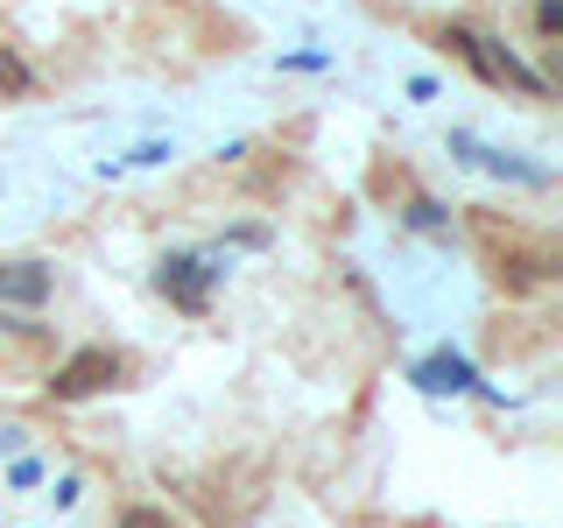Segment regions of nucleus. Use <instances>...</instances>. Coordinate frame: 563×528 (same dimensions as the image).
Segmentation results:
<instances>
[{
  "mask_svg": "<svg viewBox=\"0 0 563 528\" xmlns=\"http://www.w3.org/2000/svg\"><path fill=\"white\" fill-rule=\"evenodd\" d=\"M120 366H113V352H78V360L57 374V395H92V387H106Z\"/></svg>",
  "mask_w": 563,
  "mask_h": 528,
  "instance_id": "obj_1",
  "label": "nucleus"
},
{
  "mask_svg": "<svg viewBox=\"0 0 563 528\" xmlns=\"http://www.w3.org/2000/svg\"><path fill=\"white\" fill-rule=\"evenodd\" d=\"M0 296H14V304H43L49 275L35 268V261H14V268H0Z\"/></svg>",
  "mask_w": 563,
  "mask_h": 528,
  "instance_id": "obj_2",
  "label": "nucleus"
},
{
  "mask_svg": "<svg viewBox=\"0 0 563 528\" xmlns=\"http://www.w3.org/2000/svg\"><path fill=\"white\" fill-rule=\"evenodd\" d=\"M0 85H8V92H29V70L14 64V57H0Z\"/></svg>",
  "mask_w": 563,
  "mask_h": 528,
  "instance_id": "obj_3",
  "label": "nucleus"
}]
</instances>
